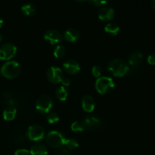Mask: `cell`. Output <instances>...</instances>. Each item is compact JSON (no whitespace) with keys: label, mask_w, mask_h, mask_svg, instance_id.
<instances>
[{"label":"cell","mask_w":155,"mask_h":155,"mask_svg":"<svg viewBox=\"0 0 155 155\" xmlns=\"http://www.w3.org/2000/svg\"><path fill=\"white\" fill-rule=\"evenodd\" d=\"M61 33L57 30H48L44 34V39L50 42L51 45H56L62 41Z\"/></svg>","instance_id":"obj_9"},{"label":"cell","mask_w":155,"mask_h":155,"mask_svg":"<svg viewBox=\"0 0 155 155\" xmlns=\"http://www.w3.org/2000/svg\"><path fill=\"white\" fill-rule=\"evenodd\" d=\"M27 136L30 140L38 142L45 138V130L39 125H32L27 129Z\"/></svg>","instance_id":"obj_6"},{"label":"cell","mask_w":155,"mask_h":155,"mask_svg":"<svg viewBox=\"0 0 155 155\" xmlns=\"http://www.w3.org/2000/svg\"><path fill=\"white\" fill-rule=\"evenodd\" d=\"M151 7H152L153 9L155 11V0H153V1L151 2Z\"/></svg>","instance_id":"obj_31"},{"label":"cell","mask_w":155,"mask_h":155,"mask_svg":"<svg viewBox=\"0 0 155 155\" xmlns=\"http://www.w3.org/2000/svg\"><path fill=\"white\" fill-rule=\"evenodd\" d=\"M15 155H30V151L27 149H18L15 152Z\"/></svg>","instance_id":"obj_28"},{"label":"cell","mask_w":155,"mask_h":155,"mask_svg":"<svg viewBox=\"0 0 155 155\" xmlns=\"http://www.w3.org/2000/svg\"><path fill=\"white\" fill-rule=\"evenodd\" d=\"M90 3H92V4H93L95 6H105L106 4H107L108 3V2L107 1H100V0H92V1H90L89 2Z\"/></svg>","instance_id":"obj_27"},{"label":"cell","mask_w":155,"mask_h":155,"mask_svg":"<svg viewBox=\"0 0 155 155\" xmlns=\"http://www.w3.org/2000/svg\"><path fill=\"white\" fill-rule=\"evenodd\" d=\"M55 95L60 101H66L68 95V91H67V89H65V87H64L63 86H59V87H58L57 89H56Z\"/></svg>","instance_id":"obj_20"},{"label":"cell","mask_w":155,"mask_h":155,"mask_svg":"<svg viewBox=\"0 0 155 155\" xmlns=\"http://www.w3.org/2000/svg\"><path fill=\"white\" fill-rule=\"evenodd\" d=\"M16 45L11 42L5 43L0 47V59L8 61L12 59L17 53Z\"/></svg>","instance_id":"obj_7"},{"label":"cell","mask_w":155,"mask_h":155,"mask_svg":"<svg viewBox=\"0 0 155 155\" xmlns=\"http://www.w3.org/2000/svg\"><path fill=\"white\" fill-rule=\"evenodd\" d=\"M104 30L107 33L111 36H116L120 31V27L115 23H108L104 27Z\"/></svg>","instance_id":"obj_18"},{"label":"cell","mask_w":155,"mask_h":155,"mask_svg":"<svg viewBox=\"0 0 155 155\" xmlns=\"http://www.w3.org/2000/svg\"><path fill=\"white\" fill-rule=\"evenodd\" d=\"M2 75L7 79H14L18 77L21 72V66L15 61H8L3 64L0 69Z\"/></svg>","instance_id":"obj_2"},{"label":"cell","mask_w":155,"mask_h":155,"mask_svg":"<svg viewBox=\"0 0 155 155\" xmlns=\"http://www.w3.org/2000/svg\"><path fill=\"white\" fill-rule=\"evenodd\" d=\"M92 75L95 77H98L99 78L100 76L101 75V73H102V69L100 66L98 65H95L93 66V68H92Z\"/></svg>","instance_id":"obj_25"},{"label":"cell","mask_w":155,"mask_h":155,"mask_svg":"<svg viewBox=\"0 0 155 155\" xmlns=\"http://www.w3.org/2000/svg\"><path fill=\"white\" fill-rule=\"evenodd\" d=\"M53 106V101L48 95H42L38 98L36 103V108L39 113L48 114Z\"/></svg>","instance_id":"obj_5"},{"label":"cell","mask_w":155,"mask_h":155,"mask_svg":"<svg viewBox=\"0 0 155 155\" xmlns=\"http://www.w3.org/2000/svg\"><path fill=\"white\" fill-rule=\"evenodd\" d=\"M108 70L114 76L122 77L130 71L128 64L123 59H113L108 63Z\"/></svg>","instance_id":"obj_1"},{"label":"cell","mask_w":155,"mask_h":155,"mask_svg":"<svg viewBox=\"0 0 155 155\" xmlns=\"http://www.w3.org/2000/svg\"><path fill=\"white\" fill-rule=\"evenodd\" d=\"M142 58H143V55L142 53L139 51H133V52L130 53V55L128 56V61L132 66L136 67L140 64Z\"/></svg>","instance_id":"obj_16"},{"label":"cell","mask_w":155,"mask_h":155,"mask_svg":"<svg viewBox=\"0 0 155 155\" xmlns=\"http://www.w3.org/2000/svg\"><path fill=\"white\" fill-rule=\"evenodd\" d=\"M54 155H71V154L67 148H60L55 151Z\"/></svg>","instance_id":"obj_26"},{"label":"cell","mask_w":155,"mask_h":155,"mask_svg":"<svg viewBox=\"0 0 155 155\" xmlns=\"http://www.w3.org/2000/svg\"><path fill=\"white\" fill-rule=\"evenodd\" d=\"M30 155H47L48 149L43 144H35L30 148Z\"/></svg>","instance_id":"obj_15"},{"label":"cell","mask_w":155,"mask_h":155,"mask_svg":"<svg viewBox=\"0 0 155 155\" xmlns=\"http://www.w3.org/2000/svg\"><path fill=\"white\" fill-rule=\"evenodd\" d=\"M66 139L61 132L53 130L49 132L46 136V142L48 145L54 148H60L64 145Z\"/></svg>","instance_id":"obj_4"},{"label":"cell","mask_w":155,"mask_h":155,"mask_svg":"<svg viewBox=\"0 0 155 155\" xmlns=\"http://www.w3.org/2000/svg\"><path fill=\"white\" fill-rule=\"evenodd\" d=\"M17 110L15 107H7L3 111V118L7 121L13 120L16 117Z\"/></svg>","instance_id":"obj_19"},{"label":"cell","mask_w":155,"mask_h":155,"mask_svg":"<svg viewBox=\"0 0 155 155\" xmlns=\"http://www.w3.org/2000/svg\"><path fill=\"white\" fill-rule=\"evenodd\" d=\"M64 145L66 146L67 149L72 151V150H74L77 148H78L79 143L77 142V141L76 139H66V141H65Z\"/></svg>","instance_id":"obj_21"},{"label":"cell","mask_w":155,"mask_h":155,"mask_svg":"<svg viewBox=\"0 0 155 155\" xmlns=\"http://www.w3.org/2000/svg\"><path fill=\"white\" fill-rule=\"evenodd\" d=\"M114 17V10L110 6H104L98 12V18L103 21H109Z\"/></svg>","instance_id":"obj_11"},{"label":"cell","mask_w":155,"mask_h":155,"mask_svg":"<svg viewBox=\"0 0 155 155\" xmlns=\"http://www.w3.org/2000/svg\"><path fill=\"white\" fill-rule=\"evenodd\" d=\"M64 70L69 74H76L80 71V64L76 61L70 59L63 64Z\"/></svg>","instance_id":"obj_12"},{"label":"cell","mask_w":155,"mask_h":155,"mask_svg":"<svg viewBox=\"0 0 155 155\" xmlns=\"http://www.w3.org/2000/svg\"><path fill=\"white\" fill-rule=\"evenodd\" d=\"M64 53H65V48L63 45H59L54 48V51H53V54L55 58H61L63 57L64 55Z\"/></svg>","instance_id":"obj_23"},{"label":"cell","mask_w":155,"mask_h":155,"mask_svg":"<svg viewBox=\"0 0 155 155\" xmlns=\"http://www.w3.org/2000/svg\"><path fill=\"white\" fill-rule=\"evenodd\" d=\"M36 6L34 5L32 3H27V4L24 5L21 7V12L24 15H25L26 16L31 17L33 15H35L36 13Z\"/></svg>","instance_id":"obj_17"},{"label":"cell","mask_w":155,"mask_h":155,"mask_svg":"<svg viewBox=\"0 0 155 155\" xmlns=\"http://www.w3.org/2000/svg\"><path fill=\"white\" fill-rule=\"evenodd\" d=\"M148 62L150 64L155 65V54H151L148 55Z\"/></svg>","instance_id":"obj_29"},{"label":"cell","mask_w":155,"mask_h":155,"mask_svg":"<svg viewBox=\"0 0 155 155\" xmlns=\"http://www.w3.org/2000/svg\"><path fill=\"white\" fill-rule=\"evenodd\" d=\"M2 24H3V18H2V17H0V27L2 26Z\"/></svg>","instance_id":"obj_32"},{"label":"cell","mask_w":155,"mask_h":155,"mask_svg":"<svg viewBox=\"0 0 155 155\" xmlns=\"http://www.w3.org/2000/svg\"><path fill=\"white\" fill-rule=\"evenodd\" d=\"M82 107H83V110L88 113L93 111L95 107L94 98L91 95H85L82 99Z\"/></svg>","instance_id":"obj_13"},{"label":"cell","mask_w":155,"mask_h":155,"mask_svg":"<svg viewBox=\"0 0 155 155\" xmlns=\"http://www.w3.org/2000/svg\"><path fill=\"white\" fill-rule=\"evenodd\" d=\"M61 83L63 84L64 87H65V86H69L70 85H71V81L70 80V79L64 78V79L62 80V81H61Z\"/></svg>","instance_id":"obj_30"},{"label":"cell","mask_w":155,"mask_h":155,"mask_svg":"<svg viewBox=\"0 0 155 155\" xmlns=\"http://www.w3.org/2000/svg\"><path fill=\"white\" fill-rule=\"evenodd\" d=\"M64 37L68 42H73L80 38V33L75 28H69L64 33Z\"/></svg>","instance_id":"obj_14"},{"label":"cell","mask_w":155,"mask_h":155,"mask_svg":"<svg viewBox=\"0 0 155 155\" xmlns=\"http://www.w3.org/2000/svg\"><path fill=\"white\" fill-rule=\"evenodd\" d=\"M2 35L0 34V43H1L2 42Z\"/></svg>","instance_id":"obj_33"},{"label":"cell","mask_w":155,"mask_h":155,"mask_svg":"<svg viewBox=\"0 0 155 155\" xmlns=\"http://www.w3.org/2000/svg\"><path fill=\"white\" fill-rule=\"evenodd\" d=\"M114 88V82L110 77H101L95 81V89L100 94H107Z\"/></svg>","instance_id":"obj_3"},{"label":"cell","mask_w":155,"mask_h":155,"mask_svg":"<svg viewBox=\"0 0 155 155\" xmlns=\"http://www.w3.org/2000/svg\"><path fill=\"white\" fill-rule=\"evenodd\" d=\"M83 121H75L71 124V130L74 132H82L85 130Z\"/></svg>","instance_id":"obj_22"},{"label":"cell","mask_w":155,"mask_h":155,"mask_svg":"<svg viewBox=\"0 0 155 155\" xmlns=\"http://www.w3.org/2000/svg\"><path fill=\"white\" fill-rule=\"evenodd\" d=\"M47 120L50 124H56L59 121V116L56 113H50L47 115Z\"/></svg>","instance_id":"obj_24"},{"label":"cell","mask_w":155,"mask_h":155,"mask_svg":"<svg viewBox=\"0 0 155 155\" xmlns=\"http://www.w3.org/2000/svg\"><path fill=\"white\" fill-rule=\"evenodd\" d=\"M47 78L51 83H61L62 80L64 79L63 71L61 68L57 67H51L47 71Z\"/></svg>","instance_id":"obj_8"},{"label":"cell","mask_w":155,"mask_h":155,"mask_svg":"<svg viewBox=\"0 0 155 155\" xmlns=\"http://www.w3.org/2000/svg\"><path fill=\"white\" fill-rule=\"evenodd\" d=\"M85 128L90 130H95L101 126V120L95 116H87L83 119Z\"/></svg>","instance_id":"obj_10"}]
</instances>
